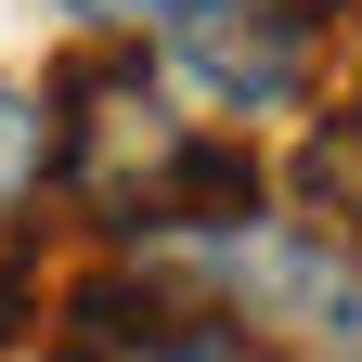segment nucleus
I'll list each match as a JSON object with an SVG mask.
<instances>
[{
  "mask_svg": "<svg viewBox=\"0 0 362 362\" xmlns=\"http://www.w3.org/2000/svg\"><path fill=\"white\" fill-rule=\"evenodd\" d=\"M52 194V90H26V78H0V233Z\"/></svg>",
  "mask_w": 362,
  "mask_h": 362,
  "instance_id": "3",
  "label": "nucleus"
},
{
  "mask_svg": "<svg viewBox=\"0 0 362 362\" xmlns=\"http://www.w3.org/2000/svg\"><path fill=\"white\" fill-rule=\"evenodd\" d=\"M337 26H349V0H194V13L156 39V65L194 90V104L233 129V143H246L259 117H298V104H324Z\"/></svg>",
  "mask_w": 362,
  "mask_h": 362,
  "instance_id": "1",
  "label": "nucleus"
},
{
  "mask_svg": "<svg viewBox=\"0 0 362 362\" xmlns=\"http://www.w3.org/2000/svg\"><path fill=\"white\" fill-rule=\"evenodd\" d=\"M285 194H298L310 233H324V246L362 272V78L310 104V143H298V168H285Z\"/></svg>",
  "mask_w": 362,
  "mask_h": 362,
  "instance_id": "2",
  "label": "nucleus"
},
{
  "mask_svg": "<svg viewBox=\"0 0 362 362\" xmlns=\"http://www.w3.org/2000/svg\"><path fill=\"white\" fill-rule=\"evenodd\" d=\"M39 362H104V349H78V337H65V349H39Z\"/></svg>",
  "mask_w": 362,
  "mask_h": 362,
  "instance_id": "7",
  "label": "nucleus"
},
{
  "mask_svg": "<svg viewBox=\"0 0 362 362\" xmlns=\"http://www.w3.org/2000/svg\"><path fill=\"white\" fill-rule=\"evenodd\" d=\"M52 13L90 39V52H129V39H168L181 13H194V0H52Z\"/></svg>",
  "mask_w": 362,
  "mask_h": 362,
  "instance_id": "4",
  "label": "nucleus"
},
{
  "mask_svg": "<svg viewBox=\"0 0 362 362\" xmlns=\"http://www.w3.org/2000/svg\"><path fill=\"white\" fill-rule=\"evenodd\" d=\"M143 362H246V337H233V324H207V310H181V324H168Z\"/></svg>",
  "mask_w": 362,
  "mask_h": 362,
  "instance_id": "5",
  "label": "nucleus"
},
{
  "mask_svg": "<svg viewBox=\"0 0 362 362\" xmlns=\"http://www.w3.org/2000/svg\"><path fill=\"white\" fill-rule=\"evenodd\" d=\"M26 324H39V272H13V259H0V362L26 349Z\"/></svg>",
  "mask_w": 362,
  "mask_h": 362,
  "instance_id": "6",
  "label": "nucleus"
}]
</instances>
